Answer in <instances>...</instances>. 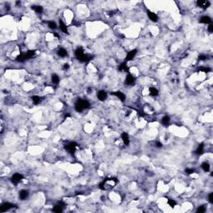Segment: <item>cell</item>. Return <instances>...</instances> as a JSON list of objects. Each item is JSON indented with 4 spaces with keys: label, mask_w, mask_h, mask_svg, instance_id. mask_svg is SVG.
I'll return each mask as SVG.
<instances>
[{
    "label": "cell",
    "mask_w": 213,
    "mask_h": 213,
    "mask_svg": "<svg viewBox=\"0 0 213 213\" xmlns=\"http://www.w3.org/2000/svg\"><path fill=\"white\" fill-rule=\"evenodd\" d=\"M167 203H168V205L172 207H175V206L177 205V202H176L174 200H172V199H169V200L167 201Z\"/></svg>",
    "instance_id": "28"
},
{
    "label": "cell",
    "mask_w": 213,
    "mask_h": 213,
    "mask_svg": "<svg viewBox=\"0 0 213 213\" xmlns=\"http://www.w3.org/2000/svg\"><path fill=\"white\" fill-rule=\"evenodd\" d=\"M16 60L18 61V62H23L25 60H27V57H26L25 53H20L19 55L16 57Z\"/></svg>",
    "instance_id": "18"
},
{
    "label": "cell",
    "mask_w": 213,
    "mask_h": 213,
    "mask_svg": "<svg viewBox=\"0 0 213 213\" xmlns=\"http://www.w3.org/2000/svg\"><path fill=\"white\" fill-rule=\"evenodd\" d=\"M112 94H114L115 96H117L122 102H124L125 99H126V96H125V94L122 93V92H112Z\"/></svg>",
    "instance_id": "14"
},
{
    "label": "cell",
    "mask_w": 213,
    "mask_h": 213,
    "mask_svg": "<svg viewBox=\"0 0 213 213\" xmlns=\"http://www.w3.org/2000/svg\"><path fill=\"white\" fill-rule=\"evenodd\" d=\"M53 35L56 37V38H59V35H58V34H57V33H53Z\"/></svg>",
    "instance_id": "37"
},
{
    "label": "cell",
    "mask_w": 213,
    "mask_h": 213,
    "mask_svg": "<svg viewBox=\"0 0 213 213\" xmlns=\"http://www.w3.org/2000/svg\"><path fill=\"white\" fill-rule=\"evenodd\" d=\"M156 146H157V147H162V142H156Z\"/></svg>",
    "instance_id": "36"
},
{
    "label": "cell",
    "mask_w": 213,
    "mask_h": 213,
    "mask_svg": "<svg viewBox=\"0 0 213 213\" xmlns=\"http://www.w3.org/2000/svg\"><path fill=\"white\" fill-rule=\"evenodd\" d=\"M23 179V176L22 175V174H20V173H15V174H13V177H12L11 180H12V182H13V184L17 185V184L19 183V182H21Z\"/></svg>",
    "instance_id": "3"
},
{
    "label": "cell",
    "mask_w": 213,
    "mask_h": 213,
    "mask_svg": "<svg viewBox=\"0 0 213 213\" xmlns=\"http://www.w3.org/2000/svg\"><path fill=\"white\" fill-rule=\"evenodd\" d=\"M149 93L150 95L152 96V97H157V96H158V90L157 88H155V87H150L149 88Z\"/></svg>",
    "instance_id": "16"
},
{
    "label": "cell",
    "mask_w": 213,
    "mask_h": 213,
    "mask_svg": "<svg viewBox=\"0 0 213 213\" xmlns=\"http://www.w3.org/2000/svg\"><path fill=\"white\" fill-rule=\"evenodd\" d=\"M202 170L204 171V172H209V171H210V164L208 163V162H203V163L202 164Z\"/></svg>",
    "instance_id": "23"
},
{
    "label": "cell",
    "mask_w": 213,
    "mask_h": 213,
    "mask_svg": "<svg viewBox=\"0 0 213 213\" xmlns=\"http://www.w3.org/2000/svg\"><path fill=\"white\" fill-rule=\"evenodd\" d=\"M206 212V207H204V206H201V207H198V209H197V212L198 213H203Z\"/></svg>",
    "instance_id": "29"
},
{
    "label": "cell",
    "mask_w": 213,
    "mask_h": 213,
    "mask_svg": "<svg viewBox=\"0 0 213 213\" xmlns=\"http://www.w3.org/2000/svg\"><path fill=\"white\" fill-rule=\"evenodd\" d=\"M199 70L202 71V72H211V71H212V69H211L210 67H201Z\"/></svg>",
    "instance_id": "30"
},
{
    "label": "cell",
    "mask_w": 213,
    "mask_h": 213,
    "mask_svg": "<svg viewBox=\"0 0 213 213\" xmlns=\"http://www.w3.org/2000/svg\"><path fill=\"white\" fill-rule=\"evenodd\" d=\"M52 82H53V83H54V84H58V82H59L58 76L56 75V74H53V75L52 76Z\"/></svg>",
    "instance_id": "26"
},
{
    "label": "cell",
    "mask_w": 213,
    "mask_h": 213,
    "mask_svg": "<svg viewBox=\"0 0 213 213\" xmlns=\"http://www.w3.org/2000/svg\"><path fill=\"white\" fill-rule=\"evenodd\" d=\"M90 106V104L87 100H83V99H79L75 104V110L77 112H81L84 109H87Z\"/></svg>",
    "instance_id": "2"
},
{
    "label": "cell",
    "mask_w": 213,
    "mask_h": 213,
    "mask_svg": "<svg viewBox=\"0 0 213 213\" xmlns=\"http://www.w3.org/2000/svg\"><path fill=\"white\" fill-rule=\"evenodd\" d=\"M212 22V18H211L209 16H203V17H202L200 19V23H205V24H211Z\"/></svg>",
    "instance_id": "11"
},
{
    "label": "cell",
    "mask_w": 213,
    "mask_h": 213,
    "mask_svg": "<svg viewBox=\"0 0 213 213\" xmlns=\"http://www.w3.org/2000/svg\"><path fill=\"white\" fill-rule=\"evenodd\" d=\"M32 100H33V103H34L35 105H38V104H39L40 102H41L42 97H40L39 96H33V97H32Z\"/></svg>",
    "instance_id": "20"
},
{
    "label": "cell",
    "mask_w": 213,
    "mask_h": 213,
    "mask_svg": "<svg viewBox=\"0 0 213 213\" xmlns=\"http://www.w3.org/2000/svg\"><path fill=\"white\" fill-rule=\"evenodd\" d=\"M57 55L60 57H65L67 55V53L64 48H60V49L57 51Z\"/></svg>",
    "instance_id": "21"
},
{
    "label": "cell",
    "mask_w": 213,
    "mask_h": 213,
    "mask_svg": "<svg viewBox=\"0 0 213 213\" xmlns=\"http://www.w3.org/2000/svg\"><path fill=\"white\" fill-rule=\"evenodd\" d=\"M97 97L100 101H105L106 97H107V94H106V92H104V91H99L97 94Z\"/></svg>",
    "instance_id": "10"
},
{
    "label": "cell",
    "mask_w": 213,
    "mask_h": 213,
    "mask_svg": "<svg viewBox=\"0 0 213 213\" xmlns=\"http://www.w3.org/2000/svg\"><path fill=\"white\" fill-rule=\"evenodd\" d=\"M185 172H186V173H187V174H188V175H191V174L194 173V169H192V168H187L185 170Z\"/></svg>",
    "instance_id": "31"
},
{
    "label": "cell",
    "mask_w": 213,
    "mask_h": 213,
    "mask_svg": "<svg viewBox=\"0 0 213 213\" xmlns=\"http://www.w3.org/2000/svg\"><path fill=\"white\" fill-rule=\"evenodd\" d=\"M198 59L200 61H204V60H206V59H207V57H206L205 55H200V56H199V57H198Z\"/></svg>",
    "instance_id": "33"
},
{
    "label": "cell",
    "mask_w": 213,
    "mask_h": 213,
    "mask_svg": "<svg viewBox=\"0 0 213 213\" xmlns=\"http://www.w3.org/2000/svg\"><path fill=\"white\" fill-rule=\"evenodd\" d=\"M203 152H204V143H201V144L198 146V147H197V151H196V153H197V155H202V153H203Z\"/></svg>",
    "instance_id": "19"
},
{
    "label": "cell",
    "mask_w": 213,
    "mask_h": 213,
    "mask_svg": "<svg viewBox=\"0 0 213 213\" xmlns=\"http://www.w3.org/2000/svg\"><path fill=\"white\" fill-rule=\"evenodd\" d=\"M169 122H170V117H169L168 116H165L162 117V123L163 125H165V126H167V125L169 124Z\"/></svg>",
    "instance_id": "25"
},
{
    "label": "cell",
    "mask_w": 213,
    "mask_h": 213,
    "mask_svg": "<svg viewBox=\"0 0 213 213\" xmlns=\"http://www.w3.org/2000/svg\"><path fill=\"white\" fill-rule=\"evenodd\" d=\"M48 24V28H51V29H56V28H57V24H56L55 22L49 21Z\"/></svg>",
    "instance_id": "27"
},
{
    "label": "cell",
    "mask_w": 213,
    "mask_h": 213,
    "mask_svg": "<svg viewBox=\"0 0 213 213\" xmlns=\"http://www.w3.org/2000/svg\"><path fill=\"white\" fill-rule=\"evenodd\" d=\"M13 207H14V206H13V204L9 203V202H6V203L3 204V205L0 207V212H7V211L9 210V209L13 208Z\"/></svg>",
    "instance_id": "6"
},
{
    "label": "cell",
    "mask_w": 213,
    "mask_h": 213,
    "mask_svg": "<svg viewBox=\"0 0 213 213\" xmlns=\"http://www.w3.org/2000/svg\"><path fill=\"white\" fill-rule=\"evenodd\" d=\"M77 147V144L76 142H71V143H69V144H67L65 148L68 152L73 153L74 152H75Z\"/></svg>",
    "instance_id": "5"
},
{
    "label": "cell",
    "mask_w": 213,
    "mask_h": 213,
    "mask_svg": "<svg viewBox=\"0 0 213 213\" xmlns=\"http://www.w3.org/2000/svg\"><path fill=\"white\" fill-rule=\"evenodd\" d=\"M35 54H36V51H34V50H28V51H27V53H25V55H26L27 59H28V58H32V57H33L35 56Z\"/></svg>",
    "instance_id": "17"
},
{
    "label": "cell",
    "mask_w": 213,
    "mask_h": 213,
    "mask_svg": "<svg viewBox=\"0 0 213 213\" xmlns=\"http://www.w3.org/2000/svg\"><path fill=\"white\" fill-rule=\"evenodd\" d=\"M208 31L210 32V33H212L213 32V25L212 24H210L208 26Z\"/></svg>",
    "instance_id": "34"
},
{
    "label": "cell",
    "mask_w": 213,
    "mask_h": 213,
    "mask_svg": "<svg viewBox=\"0 0 213 213\" xmlns=\"http://www.w3.org/2000/svg\"><path fill=\"white\" fill-rule=\"evenodd\" d=\"M197 5L200 8H203V9H207V8L210 7L211 3L208 0H198L197 2Z\"/></svg>",
    "instance_id": "4"
},
{
    "label": "cell",
    "mask_w": 213,
    "mask_h": 213,
    "mask_svg": "<svg viewBox=\"0 0 213 213\" xmlns=\"http://www.w3.org/2000/svg\"><path fill=\"white\" fill-rule=\"evenodd\" d=\"M137 49H133V50H132V51H130L129 53H127V55L126 62L132 60V59L135 57V56L137 55Z\"/></svg>",
    "instance_id": "7"
},
{
    "label": "cell",
    "mask_w": 213,
    "mask_h": 213,
    "mask_svg": "<svg viewBox=\"0 0 213 213\" xmlns=\"http://www.w3.org/2000/svg\"><path fill=\"white\" fill-rule=\"evenodd\" d=\"M75 56L80 62H87V61L92 59V57H89V56L86 55V54L84 53L83 49H82V48H78L77 50H76Z\"/></svg>",
    "instance_id": "1"
},
{
    "label": "cell",
    "mask_w": 213,
    "mask_h": 213,
    "mask_svg": "<svg viewBox=\"0 0 213 213\" xmlns=\"http://www.w3.org/2000/svg\"><path fill=\"white\" fill-rule=\"evenodd\" d=\"M209 202H211V203H213V193H210L209 194Z\"/></svg>",
    "instance_id": "32"
},
{
    "label": "cell",
    "mask_w": 213,
    "mask_h": 213,
    "mask_svg": "<svg viewBox=\"0 0 213 213\" xmlns=\"http://www.w3.org/2000/svg\"><path fill=\"white\" fill-rule=\"evenodd\" d=\"M122 142L123 143H124L125 145H128L130 142L129 141V136H128L127 133L126 132H123L122 134Z\"/></svg>",
    "instance_id": "13"
},
{
    "label": "cell",
    "mask_w": 213,
    "mask_h": 213,
    "mask_svg": "<svg viewBox=\"0 0 213 213\" xmlns=\"http://www.w3.org/2000/svg\"><path fill=\"white\" fill-rule=\"evenodd\" d=\"M125 82H126V84H127V85H133L135 82V77H133L132 75H131V74H128V75L126 77Z\"/></svg>",
    "instance_id": "8"
},
{
    "label": "cell",
    "mask_w": 213,
    "mask_h": 213,
    "mask_svg": "<svg viewBox=\"0 0 213 213\" xmlns=\"http://www.w3.org/2000/svg\"><path fill=\"white\" fill-rule=\"evenodd\" d=\"M32 9H33L35 12H36V13H41L42 12H43V7L42 6H36V5H34V6L32 7Z\"/></svg>",
    "instance_id": "24"
},
{
    "label": "cell",
    "mask_w": 213,
    "mask_h": 213,
    "mask_svg": "<svg viewBox=\"0 0 213 213\" xmlns=\"http://www.w3.org/2000/svg\"><path fill=\"white\" fill-rule=\"evenodd\" d=\"M147 16H148V18H150V20H152V22H157L158 20L157 15L155 13H153V12L149 11V10H147Z\"/></svg>",
    "instance_id": "9"
},
{
    "label": "cell",
    "mask_w": 213,
    "mask_h": 213,
    "mask_svg": "<svg viewBox=\"0 0 213 213\" xmlns=\"http://www.w3.org/2000/svg\"><path fill=\"white\" fill-rule=\"evenodd\" d=\"M59 27H60V29L64 33H68V30H67V28L66 26V24L62 21V20H59Z\"/></svg>",
    "instance_id": "12"
},
{
    "label": "cell",
    "mask_w": 213,
    "mask_h": 213,
    "mask_svg": "<svg viewBox=\"0 0 213 213\" xmlns=\"http://www.w3.org/2000/svg\"><path fill=\"white\" fill-rule=\"evenodd\" d=\"M28 197V192L26 190H22L19 192V197L21 200H25Z\"/></svg>",
    "instance_id": "15"
},
{
    "label": "cell",
    "mask_w": 213,
    "mask_h": 213,
    "mask_svg": "<svg viewBox=\"0 0 213 213\" xmlns=\"http://www.w3.org/2000/svg\"><path fill=\"white\" fill-rule=\"evenodd\" d=\"M119 70L120 71H122V72H127V71H128V67H127V62L125 61L124 62H122V63L121 64V65L119 66Z\"/></svg>",
    "instance_id": "22"
},
{
    "label": "cell",
    "mask_w": 213,
    "mask_h": 213,
    "mask_svg": "<svg viewBox=\"0 0 213 213\" xmlns=\"http://www.w3.org/2000/svg\"><path fill=\"white\" fill-rule=\"evenodd\" d=\"M69 68V65L67 63H65L63 65V67H62V69H63V70H67V69Z\"/></svg>",
    "instance_id": "35"
}]
</instances>
